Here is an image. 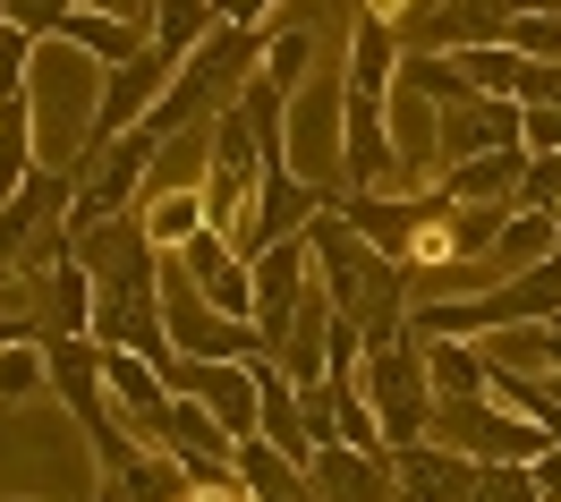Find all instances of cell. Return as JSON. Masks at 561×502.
Wrapping results in <instances>:
<instances>
[{
    "label": "cell",
    "instance_id": "22",
    "mask_svg": "<svg viewBox=\"0 0 561 502\" xmlns=\"http://www.w3.org/2000/svg\"><path fill=\"white\" fill-rule=\"evenodd\" d=\"M179 494H187V460L162 452V443H153L137 468H119L111 486H94V502H179Z\"/></svg>",
    "mask_w": 561,
    "mask_h": 502
},
{
    "label": "cell",
    "instance_id": "25",
    "mask_svg": "<svg viewBox=\"0 0 561 502\" xmlns=\"http://www.w3.org/2000/svg\"><path fill=\"white\" fill-rule=\"evenodd\" d=\"M43 162V137H35V103L26 94H0V196L26 180Z\"/></svg>",
    "mask_w": 561,
    "mask_h": 502
},
{
    "label": "cell",
    "instance_id": "17",
    "mask_svg": "<svg viewBox=\"0 0 561 502\" xmlns=\"http://www.w3.org/2000/svg\"><path fill=\"white\" fill-rule=\"evenodd\" d=\"M400 60H409V52H400V35H391L375 9H357V18H350V69H341V77H350V94H375V103H391Z\"/></svg>",
    "mask_w": 561,
    "mask_h": 502
},
{
    "label": "cell",
    "instance_id": "11",
    "mask_svg": "<svg viewBox=\"0 0 561 502\" xmlns=\"http://www.w3.org/2000/svg\"><path fill=\"white\" fill-rule=\"evenodd\" d=\"M145 443H162V452H179L187 468H230V452H239V434L213 418L205 400H187V392H171V409L153 418V434Z\"/></svg>",
    "mask_w": 561,
    "mask_h": 502
},
{
    "label": "cell",
    "instance_id": "2",
    "mask_svg": "<svg viewBox=\"0 0 561 502\" xmlns=\"http://www.w3.org/2000/svg\"><path fill=\"white\" fill-rule=\"evenodd\" d=\"M26 103H35L43 162H60V171H85V162H94V103H103V60L51 35V43L35 52Z\"/></svg>",
    "mask_w": 561,
    "mask_h": 502
},
{
    "label": "cell",
    "instance_id": "14",
    "mask_svg": "<svg viewBox=\"0 0 561 502\" xmlns=\"http://www.w3.org/2000/svg\"><path fill=\"white\" fill-rule=\"evenodd\" d=\"M417 196H400V187H341V221H350L366 248H383L391 264H400V248H409V230H417Z\"/></svg>",
    "mask_w": 561,
    "mask_h": 502
},
{
    "label": "cell",
    "instance_id": "16",
    "mask_svg": "<svg viewBox=\"0 0 561 502\" xmlns=\"http://www.w3.org/2000/svg\"><path fill=\"white\" fill-rule=\"evenodd\" d=\"M103 384H111V400H119V418L137 434H153V418L171 409V375L153 358H137V350H119V341H103Z\"/></svg>",
    "mask_w": 561,
    "mask_h": 502
},
{
    "label": "cell",
    "instance_id": "28",
    "mask_svg": "<svg viewBox=\"0 0 561 502\" xmlns=\"http://www.w3.org/2000/svg\"><path fill=\"white\" fill-rule=\"evenodd\" d=\"M468 502H545V494H536V468L527 460H477V494Z\"/></svg>",
    "mask_w": 561,
    "mask_h": 502
},
{
    "label": "cell",
    "instance_id": "33",
    "mask_svg": "<svg viewBox=\"0 0 561 502\" xmlns=\"http://www.w3.org/2000/svg\"><path fill=\"white\" fill-rule=\"evenodd\" d=\"M69 9L77 0H9V26H26L35 43H51L60 26H69Z\"/></svg>",
    "mask_w": 561,
    "mask_h": 502
},
{
    "label": "cell",
    "instance_id": "30",
    "mask_svg": "<svg viewBox=\"0 0 561 502\" xmlns=\"http://www.w3.org/2000/svg\"><path fill=\"white\" fill-rule=\"evenodd\" d=\"M502 221H511V205H451V239H459V255H485L493 239H502Z\"/></svg>",
    "mask_w": 561,
    "mask_h": 502
},
{
    "label": "cell",
    "instance_id": "9",
    "mask_svg": "<svg viewBox=\"0 0 561 502\" xmlns=\"http://www.w3.org/2000/svg\"><path fill=\"white\" fill-rule=\"evenodd\" d=\"M391 494L400 502H468L477 494V460L451 452V443H434V434H417V443L391 452Z\"/></svg>",
    "mask_w": 561,
    "mask_h": 502
},
{
    "label": "cell",
    "instance_id": "34",
    "mask_svg": "<svg viewBox=\"0 0 561 502\" xmlns=\"http://www.w3.org/2000/svg\"><path fill=\"white\" fill-rule=\"evenodd\" d=\"M213 9H221V26H273L280 0H213Z\"/></svg>",
    "mask_w": 561,
    "mask_h": 502
},
{
    "label": "cell",
    "instance_id": "6",
    "mask_svg": "<svg viewBox=\"0 0 561 502\" xmlns=\"http://www.w3.org/2000/svg\"><path fill=\"white\" fill-rule=\"evenodd\" d=\"M171 77H179V60H171V52H137V60L103 69V103H94V153H103L111 137L145 128V119H153V103L171 94Z\"/></svg>",
    "mask_w": 561,
    "mask_h": 502
},
{
    "label": "cell",
    "instance_id": "39",
    "mask_svg": "<svg viewBox=\"0 0 561 502\" xmlns=\"http://www.w3.org/2000/svg\"><path fill=\"white\" fill-rule=\"evenodd\" d=\"M553 221H561V214H553Z\"/></svg>",
    "mask_w": 561,
    "mask_h": 502
},
{
    "label": "cell",
    "instance_id": "7",
    "mask_svg": "<svg viewBox=\"0 0 561 502\" xmlns=\"http://www.w3.org/2000/svg\"><path fill=\"white\" fill-rule=\"evenodd\" d=\"M247 273H255V332H264V350H273L280 332H289V316H298L307 282H316V248H307V230L280 239V248H264Z\"/></svg>",
    "mask_w": 561,
    "mask_h": 502
},
{
    "label": "cell",
    "instance_id": "12",
    "mask_svg": "<svg viewBox=\"0 0 561 502\" xmlns=\"http://www.w3.org/2000/svg\"><path fill=\"white\" fill-rule=\"evenodd\" d=\"M179 264L196 273V289H205L221 316H247V323H255V273H247V255L230 248L221 230H196V239L179 248Z\"/></svg>",
    "mask_w": 561,
    "mask_h": 502
},
{
    "label": "cell",
    "instance_id": "3",
    "mask_svg": "<svg viewBox=\"0 0 561 502\" xmlns=\"http://www.w3.org/2000/svg\"><path fill=\"white\" fill-rule=\"evenodd\" d=\"M153 162H162V137H153V128H128V137H111L103 153L77 171V196H69V214H60V230H69V239H94L103 221L137 214L145 187H153Z\"/></svg>",
    "mask_w": 561,
    "mask_h": 502
},
{
    "label": "cell",
    "instance_id": "15",
    "mask_svg": "<svg viewBox=\"0 0 561 502\" xmlns=\"http://www.w3.org/2000/svg\"><path fill=\"white\" fill-rule=\"evenodd\" d=\"M316 486L323 502H400L391 494V452H357V443H323L316 460Z\"/></svg>",
    "mask_w": 561,
    "mask_h": 502
},
{
    "label": "cell",
    "instance_id": "5",
    "mask_svg": "<svg viewBox=\"0 0 561 502\" xmlns=\"http://www.w3.org/2000/svg\"><path fill=\"white\" fill-rule=\"evenodd\" d=\"M341 111H350V77L316 69L298 94H289V171L316 180L323 196H341Z\"/></svg>",
    "mask_w": 561,
    "mask_h": 502
},
{
    "label": "cell",
    "instance_id": "21",
    "mask_svg": "<svg viewBox=\"0 0 561 502\" xmlns=\"http://www.w3.org/2000/svg\"><path fill=\"white\" fill-rule=\"evenodd\" d=\"M425 375H434V400H485L493 392V358L477 341H425Z\"/></svg>",
    "mask_w": 561,
    "mask_h": 502
},
{
    "label": "cell",
    "instance_id": "23",
    "mask_svg": "<svg viewBox=\"0 0 561 502\" xmlns=\"http://www.w3.org/2000/svg\"><path fill=\"white\" fill-rule=\"evenodd\" d=\"M213 35H221V9H213V0H162V9H153V52H171V60L205 52Z\"/></svg>",
    "mask_w": 561,
    "mask_h": 502
},
{
    "label": "cell",
    "instance_id": "1",
    "mask_svg": "<svg viewBox=\"0 0 561 502\" xmlns=\"http://www.w3.org/2000/svg\"><path fill=\"white\" fill-rule=\"evenodd\" d=\"M307 248H316V282L332 289V307H341L366 341L409 332V264H391L383 248H366L350 221H341V196L307 221Z\"/></svg>",
    "mask_w": 561,
    "mask_h": 502
},
{
    "label": "cell",
    "instance_id": "27",
    "mask_svg": "<svg viewBox=\"0 0 561 502\" xmlns=\"http://www.w3.org/2000/svg\"><path fill=\"white\" fill-rule=\"evenodd\" d=\"M51 392V366H43V332L35 341H9L0 350V409H18V400Z\"/></svg>",
    "mask_w": 561,
    "mask_h": 502
},
{
    "label": "cell",
    "instance_id": "36",
    "mask_svg": "<svg viewBox=\"0 0 561 502\" xmlns=\"http://www.w3.org/2000/svg\"><path fill=\"white\" fill-rule=\"evenodd\" d=\"M527 468H536V494H545V502H561V443H545V452H536Z\"/></svg>",
    "mask_w": 561,
    "mask_h": 502
},
{
    "label": "cell",
    "instance_id": "26",
    "mask_svg": "<svg viewBox=\"0 0 561 502\" xmlns=\"http://www.w3.org/2000/svg\"><path fill=\"white\" fill-rule=\"evenodd\" d=\"M264 77L280 94H298L316 77V26H264Z\"/></svg>",
    "mask_w": 561,
    "mask_h": 502
},
{
    "label": "cell",
    "instance_id": "18",
    "mask_svg": "<svg viewBox=\"0 0 561 502\" xmlns=\"http://www.w3.org/2000/svg\"><path fill=\"white\" fill-rule=\"evenodd\" d=\"M519 171H527V145H502V153H468V162H443V196L451 205H511L519 196Z\"/></svg>",
    "mask_w": 561,
    "mask_h": 502
},
{
    "label": "cell",
    "instance_id": "37",
    "mask_svg": "<svg viewBox=\"0 0 561 502\" xmlns=\"http://www.w3.org/2000/svg\"><path fill=\"white\" fill-rule=\"evenodd\" d=\"M366 9H375V18H383V26H400V18H425V9H434V0H366Z\"/></svg>",
    "mask_w": 561,
    "mask_h": 502
},
{
    "label": "cell",
    "instance_id": "19",
    "mask_svg": "<svg viewBox=\"0 0 561 502\" xmlns=\"http://www.w3.org/2000/svg\"><path fill=\"white\" fill-rule=\"evenodd\" d=\"M561 255V221L536 214V205H511V221H502V239L485 248V264L511 282V273H536V264H553Z\"/></svg>",
    "mask_w": 561,
    "mask_h": 502
},
{
    "label": "cell",
    "instance_id": "13",
    "mask_svg": "<svg viewBox=\"0 0 561 502\" xmlns=\"http://www.w3.org/2000/svg\"><path fill=\"white\" fill-rule=\"evenodd\" d=\"M511 43V0H434L417 18V52H477Z\"/></svg>",
    "mask_w": 561,
    "mask_h": 502
},
{
    "label": "cell",
    "instance_id": "8",
    "mask_svg": "<svg viewBox=\"0 0 561 502\" xmlns=\"http://www.w3.org/2000/svg\"><path fill=\"white\" fill-rule=\"evenodd\" d=\"M69 196H77V171H60V162H35L26 180L0 196V273L18 264V248H26L35 230H51V221L69 214Z\"/></svg>",
    "mask_w": 561,
    "mask_h": 502
},
{
    "label": "cell",
    "instance_id": "20",
    "mask_svg": "<svg viewBox=\"0 0 561 502\" xmlns=\"http://www.w3.org/2000/svg\"><path fill=\"white\" fill-rule=\"evenodd\" d=\"M60 43H77V52H94L103 69H119V60H137V52H153V35H145V26H128V18H111V9H69V26H60Z\"/></svg>",
    "mask_w": 561,
    "mask_h": 502
},
{
    "label": "cell",
    "instance_id": "4",
    "mask_svg": "<svg viewBox=\"0 0 561 502\" xmlns=\"http://www.w3.org/2000/svg\"><path fill=\"white\" fill-rule=\"evenodd\" d=\"M357 375H366V400H375V418H383L391 452L417 443V434H434V409H443V400H434V375H425V341H417V332L366 341Z\"/></svg>",
    "mask_w": 561,
    "mask_h": 502
},
{
    "label": "cell",
    "instance_id": "31",
    "mask_svg": "<svg viewBox=\"0 0 561 502\" xmlns=\"http://www.w3.org/2000/svg\"><path fill=\"white\" fill-rule=\"evenodd\" d=\"M511 205L561 214V153H527V171H519V196H511Z\"/></svg>",
    "mask_w": 561,
    "mask_h": 502
},
{
    "label": "cell",
    "instance_id": "10",
    "mask_svg": "<svg viewBox=\"0 0 561 502\" xmlns=\"http://www.w3.org/2000/svg\"><path fill=\"white\" fill-rule=\"evenodd\" d=\"M502 145H519V103H502V94H459V103H443V162L502 153ZM434 180H443V171H434Z\"/></svg>",
    "mask_w": 561,
    "mask_h": 502
},
{
    "label": "cell",
    "instance_id": "38",
    "mask_svg": "<svg viewBox=\"0 0 561 502\" xmlns=\"http://www.w3.org/2000/svg\"><path fill=\"white\" fill-rule=\"evenodd\" d=\"M0 18H9V0H0Z\"/></svg>",
    "mask_w": 561,
    "mask_h": 502
},
{
    "label": "cell",
    "instance_id": "24",
    "mask_svg": "<svg viewBox=\"0 0 561 502\" xmlns=\"http://www.w3.org/2000/svg\"><path fill=\"white\" fill-rule=\"evenodd\" d=\"M43 298H51V332H85V341H94V264H85V255L51 264Z\"/></svg>",
    "mask_w": 561,
    "mask_h": 502
},
{
    "label": "cell",
    "instance_id": "35",
    "mask_svg": "<svg viewBox=\"0 0 561 502\" xmlns=\"http://www.w3.org/2000/svg\"><path fill=\"white\" fill-rule=\"evenodd\" d=\"M77 9H111V18H128V26L153 35V9H162V0H77Z\"/></svg>",
    "mask_w": 561,
    "mask_h": 502
},
{
    "label": "cell",
    "instance_id": "29",
    "mask_svg": "<svg viewBox=\"0 0 561 502\" xmlns=\"http://www.w3.org/2000/svg\"><path fill=\"white\" fill-rule=\"evenodd\" d=\"M511 43L527 60H561V9H511Z\"/></svg>",
    "mask_w": 561,
    "mask_h": 502
},
{
    "label": "cell",
    "instance_id": "32",
    "mask_svg": "<svg viewBox=\"0 0 561 502\" xmlns=\"http://www.w3.org/2000/svg\"><path fill=\"white\" fill-rule=\"evenodd\" d=\"M35 52H43V43L26 35V26H9V18H0V94H26V77H35Z\"/></svg>",
    "mask_w": 561,
    "mask_h": 502
}]
</instances>
